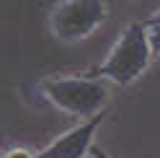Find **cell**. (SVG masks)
<instances>
[{
  "mask_svg": "<svg viewBox=\"0 0 160 158\" xmlns=\"http://www.w3.org/2000/svg\"><path fill=\"white\" fill-rule=\"evenodd\" d=\"M3 158H36V153L26 150V148H11L8 153H3Z\"/></svg>",
  "mask_w": 160,
  "mask_h": 158,
  "instance_id": "8992f818",
  "label": "cell"
},
{
  "mask_svg": "<svg viewBox=\"0 0 160 158\" xmlns=\"http://www.w3.org/2000/svg\"><path fill=\"white\" fill-rule=\"evenodd\" d=\"M91 155H93V158H108V155L101 150V148H91Z\"/></svg>",
  "mask_w": 160,
  "mask_h": 158,
  "instance_id": "52a82bcc",
  "label": "cell"
},
{
  "mask_svg": "<svg viewBox=\"0 0 160 158\" xmlns=\"http://www.w3.org/2000/svg\"><path fill=\"white\" fill-rule=\"evenodd\" d=\"M108 18L106 0H59L49 11V31L57 42L78 44L93 36Z\"/></svg>",
  "mask_w": 160,
  "mask_h": 158,
  "instance_id": "3957f363",
  "label": "cell"
},
{
  "mask_svg": "<svg viewBox=\"0 0 160 158\" xmlns=\"http://www.w3.org/2000/svg\"><path fill=\"white\" fill-rule=\"evenodd\" d=\"M134 3H139V0H134Z\"/></svg>",
  "mask_w": 160,
  "mask_h": 158,
  "instance_id": "ba28073f",
  "label": "cell"
},
{
  "mask_svg": "<svg viewBox=\"0 0 160 158\" xmlns=\"http://www.w3.org/2000/svg\"><path fill=\"white\" fill-rule=\"evenodd\" d=\"M150 62H152V49H150L145 21L129 24L108 49L106 60L98 65V75L116 86H132L137 78H142Z\"/></svg>",
  "mask_w": 160,
  "mask_h": 158,
  "instance_id": "6da1fadb",
  "label": "cell"
},
{
  "mask_svg": "<svg viewBox=\"0 0 160 158\" xmlns=\"http://www.w3.org/2000/svg\"><path fill=\"white\" fill-rule=\"evenodd\" d=\"M0 158H3V155H0Z\"/></svg>",
  "mask_w": 160,
  "mask_h": 158,
  "instance_id": "9c48e42d",
  "label": "cell"
},
{
  "mask_svg": "<svg viewBox=\"0 0 160 158\" xmlns=\"http://www.w3.org/2000/svg\"><path fill=\"white\" fill-rule=\"evenodd\" d=\"M101 122H103V112L88 117L80 124H75L72 130L54 137L47 148H42L36 153V158H85L93 148V137H96V130L101 127Z\"/></svg>",
  "mask_w": 160,
  "mask_h": 158,
  "instance_id": "277c9868",
  "label": "cell"
},
{
  "mask_svg": "<svg viewBox=\"0 0 160 158\" xmlns=\"http://www.w3.org/2000/svg\"><path fill=\"white\" fill-rule=\"evenodd\" d=\"M147 39H150V49H152V57H160V24L147 26Z\"/></svg>",
  "mask_w": 160,
  "mask_h": 158,
  "instance_id": "5b68a950",
  "label": "cell"
},
{
  "mask_svg": "<svg viewBox=\"0 0 160 158\" xmlns=\"http://www.w3.org/2000/svg\"><path fill=\"white\" fill-rule=\"evenodd\" d=\"M42 91L47 101H52L57 109L72 117H83V119L103 112L108 101V88L103 78H80V75L47 78L42 83Z\"/></svg>",
  "mask_w": 160,
  "mask_h": 158,
  "instance_id": "7a4b0ae2",
  "label": "cell"
}]
</instances>
